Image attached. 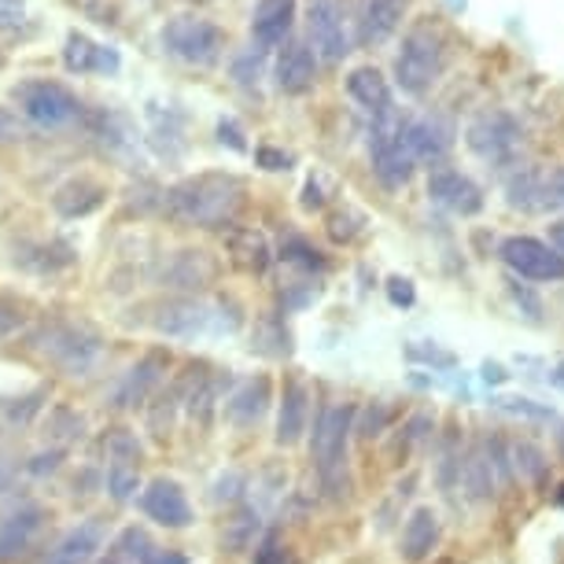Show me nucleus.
<instances>
[{"label":"nucleus","mask_w":564,"mask_h":564,"mask_svg":"<svg viewBox=\"0 0 564 564\" xmlns=\"http://www.w3.org/2000/svg\"><path fill=\"white\" fill-rule=\"evenodd\" d=\"M254 163H259L262 170H289L292 155L281 152V148H259V152H254Z\"/></svg>","instance_id":"nucleus-37"},{"label":"nucleus","mask_w":564,"mask_h":564,"mask_svg":"<svg viewBox=\"0 0 564 564\" xmlns=\"http://www.w3.org/2000/svg\"><path fill=\"white\" fill-rule=\"evenodd\" d=\"M465 144L473 148L484 163L506 166V163H513L520 144H524V130H520V122L513 119V115L487 111L465 130Z\"/></svg>","instance_id":"nucleus-8"},{"label":"nucleus","mask_w":564,"mask_h":564,"mask_svg":"<svg viewBox=\"0 0 564 564\" xmlns=\"http://www.w3.org/2000/svg\"><path fill=\"white\" fill-rule=\"evenodd\" d=\"M63 462V451H48V454H37L34 462L26 465V473L30 476H45V473H56Z\"/></svg>","instance_id":"nucleus-40"},{"label":"nucleus","mask_w":564,"mask_h":564,"mask_svg":"<svg viewBox=\"0 0 564 564\" xmlns=\"http://www.w3.org/2000/svg\"><path fill=\"white\" fill-rule=\"evenodd\" d=\"M100 542H104V528L97 524V520H85V524L70 528L67 535L48 550L45 564H93Z\"/></svg>","instance_id":"nucleus-21"},{"label":"nucleus","mask_w":564,"mask_h":564,"mask_svg":"<svg viewBox=\"0 0 564 564\" xmlns=\"http://www.w3.org/2000/svg\"><path fill=\"white\" fill-rule=\"evenodd\" d=\"M303 207H306V210H317V207H325V196H322V185H317V181H306V196H303Z\"/></svg>","instance_id":"nucleus-45"},{"label":"nucleus","mask_w":564,"mask_h":564,"mask_svg":"<svg viewBox=\"0 0 564 564\" xmlns=\"http://www.w3.org/2000/svg\"><path fill=\"white\" fill-rule=\"evenodd\" d=\"M265 406H270V380L251 377L226 399V417L232 424H243V429H248V424H254L262 417Z\"/></svg>","instance_id":"nucleus-26"},{"label":"nucleus","mask_w":564,"mask_h":564,"mask_svg":"<svg viewBox=\"0 0 564 564\" xmlns=\"http://www.w3.org/2000/svg\"><path fill=\"white\" fill-rule=\"evenodd\" d=\"M388 295H391V303H395V306H413V300H417V292H413V284L406 281V276H391Z\"/></svg>","instance_id":"nucleus-39"},{"label":"nucleus","mask_w":564,"mask_h":564,"mask_svg":"<svg viewBox=\"0 0 564 564\" xmlns=\"http://www.w3.org/2000/svg\"><path fill=\"white\" fill-rule=\"evenodd\" d=\"M12 484H15V465L8 462V457H0V495H4Z\"/></svg>","instance_id":"nucleus-46"},{"label":"nucleus","mask_w":564,"mask_h":564,"mask_svg":"<svg viewBox=\"0 0 564 564\" xmlns=\"http://www.w3.org/2000/svg\"><path fill=\"white\" fill-rule=\"evenodd\" d=\"M369 159H372V174L388 188H402L413 177L417 155H413V148L406 141V119H399V111H388V115H380V119H372Z\"/></svg>","instance_id":"nucleus-4"},{"label":"nucleus","mask_w":564,"mask_h":564,"mask_svg":"<svg viewBox=\"0 0 564 564\" xmlns=\"http://www.w3.org/2000/svg\"><path fill=\"white\" fill-rule=\"evenodd\" d=\"M550 207H564V170L546 177V210Z\"/></svg>","instance_id":"nucleus-42"},{"label":"nucleus","mask_w":564,"mask_h":564,"mask_svg":"<svg viewBox=\"0 0 564 564\" xmlns=\"http://www.w3.org/2000/svg\"><path fill=\"white\" fill-rule=\"evenodd\" d=\"M243 204V181L232 174H196L166 193V207L199 229H226Z\"/></svg>","instance_id":"nucleus-1"},{"label":"nucleus","mask_w":564,"mask_h":564,"mask_svg":"<svg viewBox=\"0 0 564 564\" xmlns=\"http://www.w3.org/2000/svg\"><path fill=\"white\" fill-rule=\"evenodd\" d=\"M37 347H41V355L59 372H67V377H85L100 358V336L70 322H52L41 328Z\"/></svg>","instance_id":"nucleus-5"},{"label":"nucleus","mask_w":564,"mask_h":564,"mask_svg":"<svg viewBox=\"0 0 564 564\" xmlns=\"http://www.w3.org/2000/svg\"><path fill=\"white\" fill-rule=\"evenodd\" d=\"M306 417H311V395L300 380H289L281 395V417H276V443L292 446L303 440L306 432Z\"/></svg>","instance_id":"nucleus-22"},{"label":"nucleus","mask_w":564,"mask_h":564,"mask_svg":"<svg viewBox=\"0 0 564 564\" xmlns=\"http://www.w3.org/2000/svg\"><path fill=\"white\" fill-rule=\"evenodd\" d=\"M170 366V358L163 355V350H152L148 358H141L137 366L126 372L122 377V384L115 388V406L119 410H133V406H141V402L148 399V391H152L159 384V377L166 372Z\"/></svg>","instance_id":"nucleus-15"},{"label":"nucleus","mask_w":564,"mask_h":564,"mask_svg":"<svg viewBox=\"0 0 564 564\" xmlns=\"http://www.w3.org/2000/svg\"><path fill=\"white\" fill-rule=\"evenodd\" d=\"M218 141H221V144H229V148H237V152H243V148H248V144H243L240 126L232 122V119H221V122H218Z\"/></svg>","instance_id":"nucleus-41"},{"label":"nucleus","mask_w":564,"mask_h":564,"mask_svg":"<svg viewBox=\"0 0 564 564\" xmlns=\"http://www.w3.org/2000/svg\"><path fill=\"white\" fill-rule=\"evenodd\" d=\"M210 273H215V265L204 259V251H181L177 265L170 270V281L177 289H199L204 281H210Z\"/></svg>","instance_id":"nucleus-29"},{"label":"nucleus","mask_w":564,"mask_h":564,"mask_svg":"<svg viewBox=\"0 0 564 564\" xmlns=\"http://www.w3.org/2000/svg\"><path fill=\"white\" fill-rule=\"evenodd\" d=\"M317 78V52L303 41H292L289 48H281L276 56V89L289 93V97H300Z\"/></svg>","instance_id":"nucleus-12"},{"label":"nucleus","mask_w":564,"mask_h":564,"mask_svg":"<svg viewBox=\"0 0 564 564\" xmlns=\"http://www.w3.org/2000/svg\"><path fill=\"white\" fill-rule=\"evenodd\" d=\"M410 0H366L358 19V41L361 45H380L399 30L402 15H406Z\"/></svg>","instance_id":"nucleus-20"},{"label":"nucleus","mask_w":564,"mask_h":564,"mask_svg":"<svg viewBox=\"0 0 564 564\" xmlns=\"http://www.w3.org/2000/svg\"><path fill=\"white\" fill-rule=\"evenodd\" d=\"M0 63H4V56H0Z\"/></svg>","instance_id":"nucleus-50"},{"label":"nucleus","mask_w":564,"mask_h":564,"mask_svg":"<svg viewBox=\"0 0 564 564\" xmlns=\"http://www.w3.org/2000/svg\"><path fill=\"white\" fill-rule=\"evenodd\" d=\"M19 325H23V306L8 300V295H0V339L12 336Z\"/></svg>","instance_id":"nucleus-34"},{"label":"nucleus","mask_w":564,"mask_h":564,"mask_svg":"<svg viewBox=\"0 0 564 564\" xmlns=\"http://www.w3.org/2000/svg\"><path fill=\"white\" fill-rule=\"evenodd\" d=\"M41 524H45V509L26 502L12 509L4 520H0V561H12L19 557L30 542H34V535L41 531Z\"/></svg>","instance_id":"nucleus-16"},{"label":"nucleus","mask_w":564,"mask_h":564,"mask_svg":"<svg viewBox=\"0 0 564 564\" xmlns=\"http://www.w3.org/2000/svg\"><path fill=\"white\" fill-rule=\"evenodd\" d=\"M498 465H502V457L491 451V443H476L473 451H468V457L462 462V484L473 502H491L495 498Z\"/></svg>","instance_id":"nucleus-17"},{"label":"nucleus","mask_w":564,"mask_h":564,"mask_svg":"<svg viewBox=\"0 0 564 564\" xmlns=\"http://www.w3.org/2000/svg\"><path fill=\"white\" fill-rule=\"evenodd\" d=\"M254 564H284V553L276 550V539L273 535L265 539L259 550H254Z\"/></svg>","instance_id":"nucleus-43"},{"label":"nucleus","mask_w":564,"mask_h":564,"mask_svg":"<svg viewBox=\"0 0 564 564\" xmlns=\"http://www.w3.org/2000/svg\"><path fill=\"white\" fill-rule=\"evenodd\" d=\"M141 564H188L185 553H174V550H152Z\"/></svg>","instance_id":"nucleus-44"},{"label":"nucleus","mask_w":564,"mask_h":564,"mask_svg":"<svg viewBox=\"0 0 564 564\" xmlns=\"http://www.w3.org/2000/svg\"><path fill=\"white\" fill-rule=\"evenodd\" d=\"M435 542H440V513H435L432 506H417L410 513L406 528H402V539H399L402 561H410V564L424 561L435 550Z\"/></svg>","instance_id":"nucleus-19"},{"label":"nucleus","mask_w":564,"mask_h":564,"mask_svg":"<svg viewBox=\"0 0 564 564\" xmlns=\"http://www.w3.org/2000/svg\"><path fill=\"white\" fill-rule=\"evenodd\" d=\"M163 45L170 56H177L181 63H193V67H210L221 48H226V34L207 23V19H196V15H177L170 19L166 30H163Z\"/></svg>","instance_id":"nucleus-6"},{"label":"nucleus","mask_w":564,"mask_h":564,"mask_svg":"<svg viewBox=\"0 0 564 564\" xmlns=\"http://www.w3.org/2000/svg\"><path fill=\"white\" fill-rule=\"evenodd\" d=\"M306 26H311L314 52L325 63H339L350 52V37H347L339 0H311V4H306Z\"/></svg>","instance_id":"nucleus-10"},{"label":"nucleus","mask_w":564,"mask_h":564,"mask_svg":"<svg viewBox=\"0 0 564 564\" xmlns=\"http://www.w3.org/2000/svg\"><path fill=\"white\" fill-rule=\"evenodd\" d=\"M26 137V122L12 115L8 108H0V144H12V141H23Z\"/></svg>","instance_id":"nucleus-35"},{"label":"nucleus","mask_w":564,"mask_h":564,"mask_svg":"<svg viewBox=\"0 0 564 564\" xmlns=\"http://www.w3.org/2000/svg\"><path fill=\"white\" fill-rule=\"evenodd\" d=\"M502 262L524 281H539V284H557L564 281V254L546 240L535 237H509L502 240Z\"/></svg>","instance_id":"nucleus-9"},{"label":"nucleus","mask_w":564,"mask_h":564,"mask_svg":"<svg viewBox=\"0 0 564 564\" xmlns=\"http://www.w3.org/2000/svg\"><path fill=\"white\" fill-rule=\"evenodd\" d=\"M484 380H495V384H498V380H506V372L498 369V366H487L484 369Z\"/></svg>","instance_id":"nucleus-48"},{"label":"nucleus","mask_w":564,"mask_h":564,"mask_svg":"<svg viewBox=\"0 0 564 564\" xmlns=\"http://www.w3.org/2000/svg\"><path fill=\"white\" fill-rule=\"evenodd\" d=\"M41 399H45V391H34V395H26V399H19L12 410H8V421L12 424H26L34 413L41 410Z\"/></svg>","instance_id":"nucleus-36"},{"label":"nucleus","mask_w":564,"mask_h":564,"mask_svg":"<svg viewBox=\"0 0 564 564\" xmlns=\"http://www.w3.org/2000/svg\"><path fill=\"white\" fill-rule=\"evenodd\" d=\"M240 487H243V476H240V473L221 476V480L215 484V502H237V498H240Z\"/></svg>","instance_id":"nucleus-38"},{"label":"nucleus","mask_w":564,"mask_h":564,"mask_svg":"<svg viewBox=\"0 0 564 564\" xmlns=\"http://www.w3.org/2000/svg\"><path fill=\"white\" fill-rule=\"evenodd\" d=\"M347 93H350V100H355L361 111L372 115V119L395 111V104H391V85L377 67H355V70H350L347 74Z\"/></svg>","instance_id":"nucleus-18"},{"label":"nucleus","mask_w":564,"mask_h":564,"mask_svg":"<svg viewBox=\"0 0 564 564\" xmlns=\"http://www.w3.org/2000/svg\"><path fill=\"white\" fill-rule=\"evenodd\" d=\"M284 262H295V265H303V270H322V259H317V251L306 248L303 240H289L284 243Z\"/></svg>","instance_id":"nucleus-33"},{"label":"nucleus","mask_w":564,"mask_h":564,"mask_svg":"<svg viewBox=\"0 0 564 564\" xmlns=\"http://www.w3.org/2000/svg\"><path fill=\"white\" fill-rule=\"evenodd\" d=\"M141 487V476H137V462H111L108 465V491L115 502H130Z\"/></svg>","instance_id":"nucleus-30"},{"label":"nucleus","mask_w":564,"mask_h":564,"mask_svg":"<svg viewBox=\"0 0 564 564\" xmlns=\"http://www.w3.org/2000/svg\"><path fill=\"white\" fill-rule=\"evenodd\" d=\"M210 322L215 314L207 311L204 303L196 300H177V303H166L163 311L155 314V328L163 336H174V339H196L210 333Z\"/></svg>","instance_id":"nucleus-14"},{"label":"nucleus","mask_w":564,"mask_h":564,"mask_svg":"<svg viewBox=\"0 0 564 564\" xmlns=\"http://www.w3.org/2000/svg\"><path fill=\"white\" fill-rule=\"evenodd\" d=\"M355 429V410L350 406H325L314 421L311 435V454L314 468L322 476L328 495H344V476H347V440Z\"/></svg>","instance_id":"nucleus-3"},{"label":"nucleus","mask_w":564,"mask_h":564,"mask_svg":"<svg viewBox=\"0 0 564 564\" xmlns=\"http://www.w3.org/2000/svg\"><path fill=\"white\" fill-rule=\"evenodd\" d=\"M119 63H122L119 52L104 48V45H93L85 34H70L67 48H63V67L74 70V74H89V70L115 74V70H119Z\"/></svg>","instance_id":"nucleus-24"},{"label":"nucleus","mask_w":564,"mask_h":564,"mask_svg":"<svg viewBox=\"0 0 564 564\" xmlns=\"http://www.w3.org/2000/svg\"><path fill=\"white\" fill-rule=\"evenodd\" d=\"M52 204H56L63 218H85L89 210H97L104 204V188L93 185V181H67Z\"/></svg>","instance_id":"nucleus-28"},{"label":"nucleus","mask_w":564,"mask_h":564,"mask_svg":"<svg viewBox=\"0 0 564 564\" xmlns=\"http://www.w3.org/2000/svg\"><path fill=\"white\" fill-rule=\"evenodd\" d=\"M550 380H553V384H561V388H564V361H561V366H557V369H553V372H550Z\"/></svg>","instance_id":"nucleus-49"},{"label":"nucleus","mask_w":564,"mask_h":564,"mask_svg":"<svg viewBox=\"0 0 564 564\" xmlns=\"http://www.w3.org/2000/svg\"><path fill=\"white\" fill-rule=\"evenodd\" d=\"M144 513L163 528H188L193 524V509H188L185 491L174 480H155L141 498Z\"/></svg>","instance_id":"nucleus-13"},{"label":"nucleus","mask_w":564,"mask_h":564,"mask_svg":"<svg viewBox=\"0 0 564 564\" xmlns=\"http://www.w3.org/2000/svg\"><path fill=\"white\" fill-rule=\"evenodd\" d=\"M406 141L417 155V163H440V159L451 152V130L440 119H406Z\"/></svg>","instance_id":"nucleus-25"},{"label":"nucleus","mask_w":564,"mask_h":564,"mask_svg":"<svg viewBox=\"0 0 564 564\" xmlns=\"http://www.w3.org/2000/svg\"><path fill=\"white\" fill-rule=\"evenodd\" d=\"M292 19H295V0H259L254 8V41L262 48H273V45H284L292 30Z\"/></svg>","instance_id":"nucleus-23"},{"label":"nucleus","mask_w":564,"mask_h":564,"mask_svg":"<svg viewBox=\"0 0 564 564\" xmlns=\"http://www.w3.org/2000/svg\"><path fill=\"white\" fill-rule=\"evenodd\" d=\"M550 243L564 254V218H561V221H553V226H550Z\"/></svg>","instance_id":"nucleus-47"},{"label":"nucleus","mask_w":564,"mask_h":564,"mask_svg":"<svg viewBox=\"0 0 564 564\" xmlns=\"http://www.w3.org/2000/svg\"><path fill=\"white\" fill-rule=\"evenodd\" d=\"M429 196L432 204L446 207L451 215H462V218H473L484 210V193L473 177H465L462 170H435L429 177Z\"/></svg>","instance_id":"nucleus-11"},{"label":"nucleus","mask_w":564,"mask_h":564,"mask_svg":"<svg viewBox=\"0 0 564 564\" xmlns=\"http://www.w3.org/2000/svg\"><path fill=\"white\" fill-rule=\"evenodd\" d=\"M254 531H259V513H254V509H243L237 520H229L226 546L229 550H248L254 542Z\"/></svg>","instance_id":"nucleus-31"},{"label":"nucleus","mask_w":564,"mask_h":564,"mask_svg":"<svg viewBox=\"0 0 564 564\" xmlns=\"http://www.w3.org/2000/svg\"><path fill=\"white\" fill-rule=\"evenodd\" d=\"M262 52H265V48H248V52H240L237 63H232V78H237L240 85L259 82V74H262Z\"/></svg>","instance_id":"nucleus-32"},{"label":"nucleus","mask_w":564,"mask_h":564,"mask_svg":"<svg viewBox=\"0 0 564 564\" xmlns=\"http://www.w3.org/2000/svg\"><path fill=\"white\" fill-rule=\"evenodd\" d=\"M446 70V37L440 26L417 23L402 37V48L395 56V82L406 97H424Z\"/></svg>","instance_id":"nucleus-2"},{"label":"nucleus","mask_w":564,"mask_h":564,"mask_svg":"<svg viewBox=\"0 0 564 564\" xmlns=\"http://www.w3.org/2000/svg\"><path fill=\"white\" fill-rule=\"evenodd\" d=\"M229 259L248 273H262L270 265V243H265L262 232L254 229H232L229 232Z\"/></svg>","instance_id":"nucleus-27"},{"label":"nucleus","mask_w":564,"mask_h":564,"mask_svg":"<svg viewBox=\"0 0 564 564\" xmlns=\"http://www.w3.org/2000/svg\"><path fill=\"white\" fill-rule=\"evenodd\" d=\"M15 100L26 119L41 130H63L82 115V104L59 82H23L15 85Z\"/></svg>","instance_id":"nucleus-7"}]
</instances>
